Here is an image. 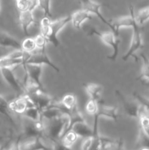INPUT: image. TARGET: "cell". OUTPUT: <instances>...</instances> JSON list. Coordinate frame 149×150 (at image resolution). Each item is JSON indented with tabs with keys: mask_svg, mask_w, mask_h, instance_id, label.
Listing matches in <instances>:
<instances>
[{
	"mask_svg": "<svg viewBox=\"0 0 149 150\" xmlns=\"http://www.w3.org/2000/svg\"><path fill=\"white\" fill-rule=\"evenodd\" d=\"M139 150H149V149H148V148H140Z\"/></svg>",
	"mask_w": 149,
	"mask_h": 150,
	"instance_id": "34",
	"label": "cell"
},
{
	"mask_svg": "<svg viewBox=\"0 0 149 150\" xmlns=\"http://www.w3.org/2000/svg\"><path fill=\"white\" fill-rule=\"evenodd\" d=\"M83 88L90 98V100H93L99 103H103V101L101 100L103 87L100 84L95 83H83Z\"/></svg>",
	"mask_w": 149,
	"mask_h": 150,
	"instance_id": "13",
	"label": "cell"
},
{
	"mask_svg": "<svg viewBox=\"0 0 149 150\" xmlns=\"http://www.w3.org/2000/svg\"><path fill=\"white\" fill-rule=\"evenodd\" d=\"M23 59H16L12 57L11 54H8L4 57H0V69L12 68L15 66L23 65L24 64Z\"/></svg>",
	"mask_w": 149,
	"mask_h": 150,
	"instance_id": "18",
	"label": "cell"
},
{
	"mask_svg": "<svg viewBox=\"0 0 149 150\" xmlns=\"http://www.w3.org/2000/svg\"><path fill=\"white\" fill-rule=\"evenodd\" d=\"M113 139L104 137L99 134L86 139L82 145L81 150H102L107 143L112 142Z\"/></svg>",
	"mask_w": 149,
	"mask_h": 150,
	"instance_id": "11",
	"label": "cell"
},
{
	"mask_svg": "<svg viewBox=\"0 0 149 150\" xmlns=\"http://www.w3.org/2000/svg\"><path fill=\"white\" fill-rule=\"evenodd\" d=\"M88 35L89 36H97L100 38L102 42L110 46L112 48V54L110 56H108V59L111 61L116 60L118 56V46L121 43V40L118 36L112 32H101L95 28H91Z\"/></svg>",
	"mask_w": 149,
	"mask_h": 150,
	"instance_id": "1",
	"label": "cell"
},
{
	"mask_svg": "<svg viewBox=\"0 0 149 150\" xmlns=\"http://www.w3.org/2000/svg\"><path fill=\"white\" fill-rule=\"evenodd\" d=\"M119 140H112V142L107 143L104 146L102 150H118Z\"/></svg>",
	"mask_w": 149,
	"mask_h": 150,
	"instance_id": "31",
	"label": "cell"
},
{
	"mask_svg": "<svg viewBox=\"0 0 149 150\" xmlns=\"http://www.w3.org/2000/svg\"><path fill=\"white\" fill-rule=\"evenodd\" d=\"M143 60V66L141 69V73L137 78V80L140 81L144 85L149 83V59L144 54H140Z\"/></svg>",
	"mask_w": 149,
	"mask_h": 150,
	"instance_id": "19",
	"label": "cell"
},
{
	"mask_svg": "<svg viewBox=\"0 0 149 150\" xmlns=\"http://www.w3.org/2000/svg\"><path fill=\"white\" fill-rule=\"evenodd\" d=\"M9 109L12 112L17 114L23 115L25 111L29 107L34 106L30 100L26 95H23L21 96L17 97L15 99L13 100L9 103Z\"/></svg>",
	"mask_w": 149,
	"mask_h": 150,
	"instance_id": "10",
	"label": "cell"
},
{
	"mask_svg": "<svg viewBox=\"0 0 149 150\" xmlns=\"http://www.w3.org/2000/svg\"><path fill=\"white\" fill-rule=\"evenodd\" d=\"M135 18L139 26L145 23L149 20V6L139 10L137 15H135Z\"/></svg>",
	"mask_w": 149,
	"mask_h": 150,
	"instance_id": "25",
	"label": "cell"
},
{
	"mask_svg": "<svg viewBox=\"0 0 149 150\" xmlns=\"http://www.w3.org/2000/svg\"><path fill=\"white\" fill-rule=\"evenodd\" d=\"M115 94L117 96V98L119 99L121 103L123 105V108H124L125 114L129 117H131V118L136 119L138 120L139 115H140V109H141V105L137 103L131 102V101L128 100L124 96V94L119 90H115Z\"/></svg>",
	"mask_w": 149,
	"mask_h": 150,
	"instance_id": "7",
	"label": "cell"
},
{
	"mask_svg": "<svg viewBox=\"0 0 149 150\" xmlns=\"http://www.w3.org/2000/svg\"><path fill=\"white\" fill-rule=\"evenodd\" d=\"M9 103L7 102V100L3 98L1 95H0V114L4 115L7 120L14 125L15 122L13 120V117L10 114V111L9 109Z\"/></svg>",
	"mask_w": 149,
	"mask_h": 150,
	"instance_id": "22",
	"label": "cell"
},
{
	"mask_svg": "<svg viewBox=\"0 0 149 150\" xmlns=\"http://www.w3.org/2000/svg\"><path fill=\"white\" fill-rule=\"evenodd\" d=\"M19 23H20L24 35L26 37L29 36V27L35 23L33 12L26 11L23 12V13H20V14H19Z\"/></svg>",
	"mask_w": 149,
	"mask_h": 150,
	"instance_id": "16",
	"label": "cell"
},
{
	"mask_svg": "<svg viewBox=\"0 0 149 150\" xmlns=\"http://www.w3.org/2000/svg\"><path fill=\"white\" fill-rule=\"evenodd\" d=\"M71 131H73L78 137L84 138L87 139L93 136V128L90 127L86 122V121L80 122L76 123L72 128Z\"/></svg>",
	"mask_w": 149,
	"mask_h": 150,
	"instance_id": "15",
	"label": "cell"
},
{
	"mask_svg": "<svg viewBox=\"0 0 149 150\" xmlns=\"http://www.w3.org/2000/svg\"><path fill=\"white\" fill-rule=\"evenodd\" d=\"M23 67L26 73V77H25L24 81L36 85L42 91H46L42 84V81H41L42 66L34 65V64H24L23 65Z\"/></svg>",
	"mask_w": 149,
	"mask_h": 150,
	"instance_id": "6",
	"label": "cell"
},
{
	"mask_svg": "<svg viewBox=\"0 0 149 150\" xmlns=\"http://www.w3.org/2000/svg\"><path fill=\"white\" fill-rule=\"evenodd\" d=\"M132 37H131V42H130L129 48L122 57L124 61H127L130 57H133L136 61H137V58L135 56V53L143 47V38H142L141 29L140 26L137 24L132 28Z\"/></svg>",
	"mask_w": 149,
	"mask_h": 150,
	"instance_id": "4",
	"label": "cell"
},
{
	"mask_svg": "<svg viewBox=\"0 0 149 150\" xmlns=\"http://www.w3.org/2000/svg\"><path fill=\"white\" fill-rule=\"evenodd\" d=\"M77 139H78V136H77L74 132L70 131L67 133H66V134L63 136L62 139H61V142H62L65 146L72 148V146L73 144L75 143L76 141L77 140Z\"/></svg>",
	"mask_w": 149,
	"mask_h": 150,
	"instance_id": "26",
	"label": "cell"
},
{
	"mask_svg": "<svg viewBox=\"0 0 149 150\" xmlns=\"http://www.w3.org/2000/svg\"><path fill=\"white\" fill-rule=\"evenodd\" d=\"M60 103L67 111H74L77 108V98L72 94H67L63 96Z\"/></svg>",
	"mask_w": 149,
	"mask_h": 150,
	"instance_id": "21",
	"label": "cell"
},
{
	"mask_svg": "<svg viewBox=\"0 0 149 150\" xmlns=\"http://www.w3.org/2000/svg\"><path fill=\"white\" fill-rule=\"evenodd\" d=\"M0 73L7 83H8L11 86L12 89H14L17 92L18 95V97L24 95L25 91L23 84L19 81L12 68L0 69Z\"/></svg>",
	"mask_w": 149,
	"mask_h": 150,
	"instance_id": "8",
	"label": "cell"
},
{
	"mask_svg": "<svg viewBox=\"0 0 149 150\" xmlns=\"http://www.w3.org/2000/svg\"><path fill=\"white\" fill-rule=\"evenodd\" d=\"M129 16H123V17L117 18L115 20H110L111 25H112V32L116 36L118 37L119 30L123 27H131L133 28L137 24L134 14V7L131 4H129Z\"/></svg>",
	"mask_w": 149,
	"mask_h": 150,
	"instance_id": "5",
	"label": "cell"
},
{
	"mask_svg": "<svg viewBox=\"0 0 149 150\" xmlns=\"http://www.w3.org/2000/svg\"><path fill=\"white\" fill-rule=\"evenodd\" d=\"M15 5L20 13L26 11L34 12V10L39 6V1L19 0V1H15Z\"/></svg>",
	"mask_w": 149,
	"mask_h": 150,
	"instance_id": "20",
	"label": "cell"
},
{
	"mask_svg": "<svg viewBox=\"0 0 149 150\" xmlns=\"http://www.w3.org/2000/svg\"><path fill=\"white\" fill-rule=\"evenodd\" d=\"M100 117H105L112 120L113 121H117L118 117L117 108L113 106H108L104 105L103 103H99L97 113L93 117V125H99V120Z\"/></svg>",
	"mask_w": 149,
	"mask_h": 150,
	"instance_id": "12",
	"label": "cell"
},
{
	"mask_svg": "<svg viewBox=\"0 0 149 150\" xmlns=\"http://www.w3.org/2000/svg\"><path fill=\"white\" fill-rule=\"evenodd\" d=\"M52 150H74L72 148L68 147V146H65L61 141L55 142L53 146Z\"/></svg>",
	"mask_w": 149,
	"mask_h": 150,
	"instance_id": "32",
	"label": "cell"
},
{
	"mask_svg": "<svg viewBox=\"0 0 149 150\" xmlns=\"http://www.w3.org/2000/svg\"><path fill=\"white\" fill-rule=\"evenodd\" d=\"M0 10H1V5H0Z\"/></svg>",
	"mask_w": 149,
	"mask_h": 150,
	"instance_id": "37",
	"label": "cell"
},
{
	"mask_svg": "<svg viewBox=\"0 0 149 150\" xmlns=\"http://www.w3.org/2000/svg\"><path fill=\"white\" fill-rule=\"evenodd\" d=\"M99 103L96 102V101L93 100H90L88 101L86 105V111L87 114L89 115L93 116L94 117L96 114L97 113L98 108H99Z\"/></svg>",
	"mask_w": 149,
	"mask_h": 150,
	"instance_id": "28",
	"label": "cell"
},
{
	"mask_svg": "<svg viewBox=\"0 0 149 150\" xmlns=\"http://www.w3.org/2000/svg\"><path fill=\"white\" fill-rule=\"evenodd\" d=\"M145 86H148V87H149V83H148V84L145 85Z\"/></svg>",
	"mask_w": 149,
	"mask_h": 150,
	"instance_id": "35",
	"label": "cell"
},
{
	"mask_svg": "<svg viewBox=\"0 0 149 150\" xmlns=\"http://www.w3.org/2000/svg\"><path fill=\"white\" fill-rule=\"evenodd\" d=\"M80 4L82 5V9L90 14H93L101 21L103 23H105L106 26H108L112 32V25H111L110 21H108L101 13L100 9L102 8V4L100 3L95 2L93 1H80Z\"/></svg>",
	"mask_w": 149,
	"mask_h": 150,
	"instance_id": "9",
	"label": "cell"
},
{
	"mask_svg": "<svg viewBox=\"0 0 149 150\" xmlns=\"http://www.w3.org/2000/svg\"><path fill=\"white\" fill-rule=\"evenodd\" d=\"M22 116L32 122H37L42 119L41 118V112L35 106L28 108Z\"/></svg>",
	"mask_w": 149,
	"mask_h": 150,
	"instance_id": "23",
	"label": "cell"
},
{
	"mask_svg": "<svg viewBox=\"0 0 149 150\" xmlns=\"http://www.w3.org/2000/svg\"><path fill=\"white\" fill-rule=\"evenodd\" d=\"M71 22V16H67L65 17L61 18L56 20L54 21H51V28H50L49 33L46 40L48 42H51L54 47L57 48L60 45V41L58 39V34L60 31L67 26L69 23Z\"/></svg>",
	"mask_w": 149,
	"mask_h": 150,
	"instance_id": "3",
	"label": "cell"
},
{
	"mask_svg": "<svg viewBox=\"0 0 149 150\" xmlns=\"http://www.w3.org/2000/svg\"><path fill=\"white\" fill-rule=\"evenodd\" d=\"M70 16H71V22L70 23L72 24L73 27L77 29H80L83 23L86 21L92 19L91 14L88 13L86 10H83V9L77 10Z\"/></svg>",
	"mask_w": 149,
	"mask_h": 150,
	"instance_id": "14",
	"label": "cell"
},
{
	"mask_svg": "<svg viewBox=\"0 0 149 150\" xmlns=\"http://www.w3.org/2000/svg\"><path fill=\"white\" fill-rule=\"evenodd\" d=\"M0 46L21 50V42L9 34L0 31Z\"/></svg>",
	"mask_w": 149,
	"mask_h": 150,
	"instance_id": "17",
	"label": "cell"
},
{
	"mask_svg": "<svg viewBox=\"0 0 149 150\" xmlns=\"http://www.w3.org/2000/svg\"><path fill=\"white\" fill-rule=\"evenodd\" d=\"M37 49L34 38H27L21 42V50L26 54H32Z\"/></svg>",
	"mask_w": 149,
	"mask_h": 150,
	"instance_id": "24",
	"label": "cell"
},
{
	"mask_svg": "<svg viewBox=\"0 0 149 150\" xmlns=\"http://www.w3.org/2000/svg\"><path fill=\"white\" fill-rule=\"evenodd\" d=\"M24 64H34V65H47L51 67L57 73H59L60 70L51 60L46 53V50H38L32 54H29L24 59ZM22 65V66H23Z\"/></svg>",
	"mask_w": 149,
	"mask_h": 150,
	"instance_id": "2",
	"label": "cell"
},
{
	"mask_svg": "<svg viewBox=\"0 0 149 150\" xmlns=\"http://www.w3.org/2000/svg\"><path fill=\"white\" fill-rule=\"evenodd\" d=\"M1 139H2V138H1V137H0V141H1Z\"/></svg>",
	"mask_w": 149,
	"mask_h": 150,
	"instance_id": "36",
	"label": "cell"
},
{
	"mask_svg": "<svg viewBox=\"0 0 149 150\" xmlns=\"http://www.w3.org/2000/svg\"><path fill=\"white\" fill-rule=\"evenodd\" d=\"M133 97L137 100V101L138 102V103L140 105L143 107V108H145L147 111L149 110V98H146V97L143 96V95H140L137 92H133L132 93Z\"/></svg>",
	"mask_w": 149,
	"mask_h": 150,
	"instance_id": "29",
	"label": "cell"
},
{
	"mask_svg": "<svg viewBox=\"0 0 149 150\" xmlns=\"http://www.w3.org/2000/svg\"><path fill=\"white\" fill-rule=\"evenodd\" d=\"M34 40L37 48H38L39 50H46L45 48H46L48 41L41 34L37 35L35 38H34Z\"/></svg>",
	"mask_w": 149,
	"mask_h": 150,
	"instance_id": "30",
	"label": "cell"
},
{
	"mask_svg": "<svg viewBox=\"0 0 149 150\" xmlns=\"http://www.w3.org/2000/svg\"><path fill=\"white\" fill-rule=\"evenodd\" d=\"M118 150H124V142L122 139H119V145H118Z\"/></svg>",
	"mask_w": 149,
	"mask_h": 150,
	"instance_id": "33",
	"label": "cell"
},
{
	"mask_svg": "<svg viewBox=\"0 0 149 150\" xmlns=\"http://www.w3.org/2000/svg\"><path fill=\"white\" fill-rule=\"evenodd\" d=\"M51 1H45V0H40L39 1V6L43 13V17L48 18L51 19L52 18L53 15L51 10Z\"/></svg>",
	"mask_w": 149,
	"mask_h": 150,
	"instance_id": "27",
	"label": "cell"
}]
</instances>
